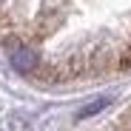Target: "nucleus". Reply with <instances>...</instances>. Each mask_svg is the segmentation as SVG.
Wrapping results in <instances>:
<instances>
[{
  "mask_svg": "<svg viewBox=\"0 0 131 131\" xmlns=\"http://www.w3.org/2000/svg\"><path fill=\"white\" fill-rule=\"evenodd\" d=\"M9 57H12V66H14L17 71H23V74H31L37 69V63H40L37 51L29 49V46H23V43H14L12 51H9Z\"/></svg>",
  "mask_w": 131,
  "mask_h": 131,
  "instance_id": "f257e3e1",
  "label": "nucleus"
},
{
  "mask_svg": "<svg viewBox=\"0 0 131 131\" xmlns=\"http://www.w3.org/2000/svg\"><path fill=\"white\" fill-rule=\"evenodd\" d=\"M120 66H131V51H125V54L120 57Z\"/></svg>",
  "mask_w": 131,
  "mask_h": 131,
  "instance_id": "f03ea898",
  "label": "nucleus"
}]
</instances>
